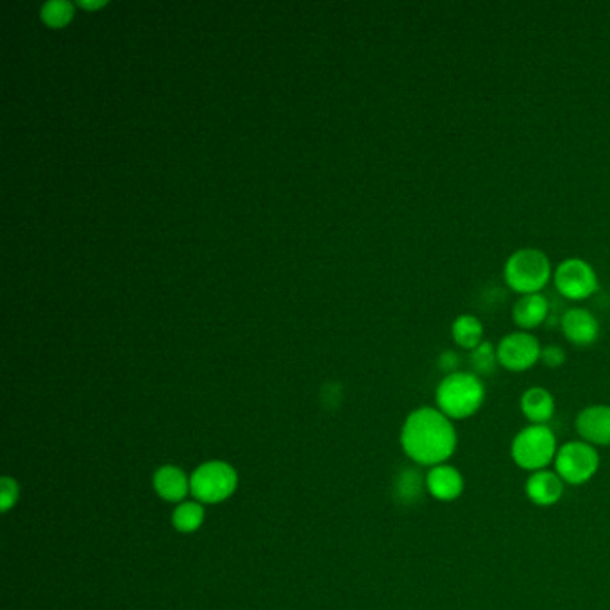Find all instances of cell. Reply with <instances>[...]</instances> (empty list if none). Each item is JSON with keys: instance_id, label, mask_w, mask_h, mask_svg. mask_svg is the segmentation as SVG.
Here are the masks:
<instances>
[{"instance_id": "obj_1", "label": "cell", "mask_w": 610, "mask_h": 610, "mask_svg": "<svg viewBox=\"0 0 610 610\" xmlns=\"http://www.w3.org/2000/svg\"><path fill=\"white\" fill-rule=\"evenodd\" d=\"M402 446L415 464L435 467L446 464L455 453L456 429L438 408H417L403 424Z\"/></svg>"}, {"instance_id": "obj_2", "label": "cell", "mask_w": 610, "mask_h": 610, "mask_svg": "<svg viewBox=\"0 0 610 610\" xmlns=\"http://www.w3.org/2000/svg\"><path fill=\"white\" fill-rule=\"evenodd\" d=\"M437 408L451 420L474 415L485 402L483 382L473 373H453L444 376L437 387Z\"/></svg>"}, {"instance_id": "obj_3", "label": "cell", "mask_w": 610, "mask_h": 610, "mask_svg": "<svg viewBox=\"0 0 610 610\" xmlns=\"http://www.w3.org/2000/svg\"><path fill=\"white\" fill-rule=\"evenodd\" d=\"M505 283L517 294H541L552 279L550 258L534 247H525L508 256L503 267Z\"/></svg>"}, {"instance_id": "obj_4", "label": "cell", "mask_w": 610, "mask_h": 610, "mask_svg": "<svg viewBox=\"0 0 610 610\" xmlns=\"http://www.w3.org/2000/svg\"><path fill=\"white\" fill-rule=\"evenodd\" d=\"M555 433L546 424H530L523 428L512 440V460L525 471L548 469L557 456Z\"/></svg>"}, {"instance_id": "obj_5", "label": "cell", "mask_w": 610, "mask_h": 610, "mask_svg": "<svg viewBox=\"0 0 610 610\" xmlns=\"http://www.w3.org/2000/svg\"><path fill=\"white\" fill-rule=\"evenodd\" d=\"M555 473L564 483H588L600 467V455L595 446L584 440H571L559 447L555 456Z\"/></svg>"}, {"instance_id": "obj_6", "label": "cell", "mask_w": 610, "mask_h": 610, "mask_svg": "<svg viewBox=\"0 0 610 610\" xmlns=\"http://www.w3.org/2000/svg\"><path fill=\"white\" fill-rule=\"evenodd\" d=\"M236 489V473L225 462H206L190 476V492L203 503H220Z\"/></svg>"}, {"instance_id": "obj_7", "label": "cell", "mask_w": 610, "mask_h": 610, "mask_svg": "<svg viewBox=\"0 0 610 610\" xmlns=\"http://www.w3.org/2000/svg\"><path fill=\"white\" fill-rule=\"evenodd\" d=\"M553 283L557 290L571 301L588 299L600 287L597 270L582 258H568L561 261L553 272Z\"/></svg>"}, {"instance_id": "obj_8", "label": "cell", "mask_w": 610, "mask_h": 610, "mask_svg": "<svg viewBox=\"0 0 610 610\" xmlns=\"http://www.w3.org/2000/svg\"><path fill=\"white\" fill-rule=\"evenodd\" d=\"M541 342L530 332H514L505 335L496 346L498 364L512 373H523L541 362Z\"/></svg>"}, {"instance_id": "obj_9", "label": "cell", "mask_w": 610, "mask_h": 610, "mask_svg": "<svg viewBox=\"0 0 610 610\" xmlns=\"http://www.w3.org/2000/svg\"><path fill=\"white\" fill-rule=\"evenodd\" d=\"M561 330L564 337L580 348L591 346L600 337L598 319L586 308H571L561 317Z\"/></svg>"}, {"instance_id": "obj_10", "label": "cell", "mask_w": 610, "mask_h": 610, "mask_svg": "<svg viewBox=\"0 0 610 610\" xmlns=\"http://www.w3.org/2000/svg\"><path fill=\"white\" fill-rule=\"evenodd\" d=\"M577 433L580 438L591 446H609L610 444V407L609 405H591L584 408L575 420Z\"/></svg>"}, {"instance_id": "obj_11", "label": "cell", "mask_w": 610, "mask_h": 610, "mask_svg": "<svg viewBox=\"0 0 610 610\" xmlns=\"http://www.w3.org/2000/svg\"><path fill=\"white\" fill-rule=\"evenodd\" d=\"M426 491L438 501H455L464 492V478L460 471L449 464L429 467L426 474Z\"/></svg>"}, {"instance_id": "obj_12", "label": "cell", "mask_w": 610, "mask_h": 610, "mask_svg": "<svg viewBox=\"0 0 610 610\" xmlns=\"http://www.w3.org/2000/svg\"><path fill=\"white\" fill-rule=\"evenodd\" d=\"M528 499L537 507H552L561 501L564 494L562 478L550 469L535 471L528 476L525 485Z\"/></svg>"}, {"instance_id": "obj_13", "label": "cell", "mask_w": 610, "mask_h": 610, "mask_svg": "<svg viewBox=\"0 0 610 610\" xmlns=\"http://www.w3.org/2000/svg\"><path fill=\"white\" fill-rule=\"evenodd\" d=\"M550 315V303L543 294L521 296L514 308L512 319L521 332H530L539 328Z\"/></svg>"}, {"instance_id": "obj_14", "label": "cell", "mask_w": 610, "mask_h": 610, "mask_svg": "<svg viewBox=\"0 0 610 610\" xmlns=\"http://www.w3.org/2000/svg\"><path fill=\"white\" fill-rule=\"evenodd\" d=\"M155 489L167 501H181L190 491V478L174 465H165L155 474Z\"/></svg>"}, {"instance_id": "obj_15", "label": "cell", "mask_w": 610, "mask_h": 610, "mask_svg": "<svg viewBox=\"0 0 610 610\" xmlns=\"http://www.w3.org/2000/svg\"><path fill=\"white\" fill-rule=\"evenodd\" d=\"M521 411L532 424H546L555 413V398L543 387H530L521 396Z\"/></svg>"}, {"instance_id": "obj_16", "label": "cell", "mask_w": 610, "mask_h": 610, "mask_svg": "<svg viewBox=\"0 0 610 610\" xmlns=\"http://www.w3.org/2000/svg\"><path fill=\"white\" fill-rule=\"evenodd\" d=\"M451 337L456 346L473 351L483 342V324L471 314L458 315L451 324Z\"/></svg>"}, {"instance_id": "obj_17", "label": "cell", "mask_w": 610, "mask_h": 610, "mask_svg": "<svg viewBox=\"0 0 610 610\" xmlns=\"http://www.w3.org/2000/svg\"><path fill=\"white\" fill-rule=\"evenodd\" d=\"M204 521V508L203 505L196 503V501H187L181 503L174 514H172V523L176 526V530L183 532V534H192L196 532Z\"/></svg>"}, {"instance_id": "obj_18", "label": "cell", "mask_w": 610, "mask_h": 610, "mask_svg": "<svg viewBox=\"0 0 610 610\" xmlns=\"http://www.w3.org/2000/svg\"><path fill=\"white\" fill-rule=\"evenodd\" d=\"M498 364V355L496 349L491 342L483 340L476 349L471 351V367H473V375L480 376H489L496 371Z\"/></svg>"}, {"instance_id": "obj_19", "label": "cell", "mask_w": 610, "mask_h": 610, "mask_svg": "<svg viewBox=\"0 0 610 610\" xmlns=\"http://www.w3.org/2000/svg\"><path fill=\"white\" fill-rule=\"evenodd\" d=\"M424 487H426V480H422L417 471L407 469L400 474L396 482V496L403 503H413L420 498Z\"/></svg>"}, {"instance_id": "obj_20", "label": "cell", "mask_w": 610, "mask_h": 610, "mask_svg": "<svg viewBox=\"0 0 610 610\" xmlns=\"http://www.w3.org/2000/svg\"><path fill=\"white\" fill-rule=\"evenodd\" d=\"M74 14L72 4L65 0H50L41 7V16L43 20L52 25V27H61L65 25Z\"/></svg>"}, {"instance_id": "obj_21", "label": "cell", "mask_w": 610, "mask_h": 610, "mask_svg": "<svg viewBox=\"0 0 610 610\" xmlns=\"http://www.w3.org/2000/svg\"><path fill=\"white\" fill-rule=\"evenodd\" d=\"M541 362L550 369H557V367L564 366L566 351L561 346H546L541 351Z\"/></svg>"}, {"instance_id": "obj_22", "label": "cell", "mask_w": 610, "mask_h": 610, "mask_svg": "<svg viewBox=\"0 0 610 610\" xmlns=\"http://www.w3.org/2000/svg\"><path fill=\"white\" fill-rule=\"evenodd\" d=\"M0 503H2V512H7L18 499V485L11 478H2V491H0Z\"/></svg>"}, {"instance_id": "obj_23", "label": "cell", "mask_w": 610, "mask_h": 610, "mask_svg": "<svg viewBox=\"0 0 610 610\" xmlns=\"http://www.w3.org/2000/svg\"><path fill=\"white\" fill-rule=\"evenodd\" d=\"M438 367L447 375H453V373H458V367H460V357L458 353L455 351H444L440 357H438Z\"/></svg>"}, {"instance_id": "obj_24", "label": "cell", "mask_w": 610, "mask_h": 610, "mask_svg": "<svg viewBox=\"0 0 610 610\" xmlns=\"http://www.w3.org/2000/svg\"><path fill=\"white\" fill-rule=\"evenodd\" d=\"M104 2H81V5H84V7H99V5H102Z\"/></svg>"}]
</instances>
